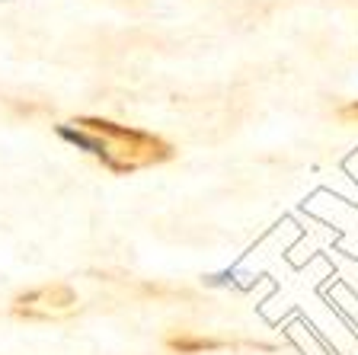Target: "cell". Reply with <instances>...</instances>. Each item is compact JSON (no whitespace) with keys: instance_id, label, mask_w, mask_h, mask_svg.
Segmentation results:
<instances>
[{"instance_id":"cell-3","label":"cell","mask_w":358,"mask_h":355,"mask_svg":"<svg viewBox=\"0 0 358 355\" xmlns=\"http://www.w3.org/2000/svg\"><path fill=\"white\" fill-rule=\"evenodd\" d=\"M166 349L176 355H199L211 352V349H224L221 340H205V336H189V333H173L166 336Z\"/></svg>"},{"instance_id":"cell-4","label":"cell","mask_w":358,"mask_h":355,"mask_svg":"<svg viewBox=\"0 0 358 355\" xmlns=\"http://www.w3.org/2000/svg\"><path fill=\"white\" fill-rule=\"evenodd\" d=\"M336 118L343 122V125H358V99H349L336 109Z\"/></svg>"},{"instance_id":"cell-2","label":"cell","mask_w":358,"mask_h":355,"mask_svg":"<svg viewBox=\"0 0 358 355\" xmlns=\"http://www.w3.org/2000/svg\"><path fill=\"white\" fill-rule=\"evenodd\" d=\"M77 307V295L67 285H45V288L26 291L13 301L16 317L29 320H48V317H64Z\"/></svg>"},{"instance_id":"cell-1","label":"cell","mask_w":358,"mask_h":355,"mask_svg":"<svg viewBox=\"0 0 358 355\" xmlns=\"http://www.w3.org/2000/svg\"><path fill=\"white\" fill-rule=\"evenodd\" d=\"M58 138L74 144L77 151L93 154L112 173H134V170H144V167L166 163L173 157V148L160 134L128 128L96 116L71 118V122L58 125Z\"/></svg>"}]
</instances>
